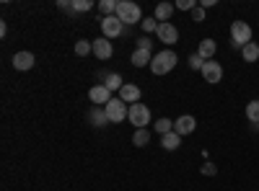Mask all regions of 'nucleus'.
Segmentation results:
<instances>
[{
	"instance_id": "nucleus-1",
	"label": "nucleus",
	"mask_w": 259,
	"mask_h": 191,
	"mask_svg": "<svg viewBox=\"0 0 259 191\" xmlns=\"http://www.w3.org/2000/svg\"><path fill=\"white\" fill-rule=\"evenodd\" d=\"M177 62H179V57H177L174 49H161V52L153 54V59H150V73L153 75H168L177 68Z\"/></svg>"
},
{
	"instance_id": "nucleus-2",
	"label": "nucleus",
	"mask_w": 259,
	"mask_h": 191,
	"mask_svg": "<svg viewBox=\"0 0 259 191\" xmlns=\"http://www.w3.org/2000/svg\"><path fill=\"white\" fill-rule=\"evenodd\" d=\"M122 24H143V11L138 3H133V0H119L117 3V13H114Z\"/></svg>"
},
{
	"instance_id": "nucleus-3",
	"label": "nucleus",
	"mask_w": 259,
	"mask_h": 191,
	"mask_svg": "<svg viewBox=\"0 0 259 191\" xmlns=\"http://www.w3.org/2000/svg\"><path fill=\"white\" fill-rule=\"evenodd\" d=\"M231 41H233V47H239V49H244L251 41V26L246 21H233L231 24Z\"/></svg>"
},
{
	"instance_id": "nucleus-4",
	"label": "nucleus",
	"mask_w": 259,
	"mask_h": 191,
	"mask_svg": "<svg viewBox=\"0 0 259 191\" xmlns=\"http://www.w3.org/2000/svg\"><path fill=\"white\" fill-rule=\"evenodd\" d=\"M104 111H106V116H109V124H119V121H124L130 116V106L117 96V98H112L109 103L104 106Z\"/></svg>"
},
{
	"instance_id": "nucleus-5",
	"label": "nucleus",
	"mask_w": 259,
	"mask_h": 191,
	"mask_svg": "<svg viewBox=\"0 0 259 191\" xmlns=\"http://www.w3.org/2000/svg\"><path fill=\"white\" fill-rule=\"evenodd\" d=\"M130 124H135V130H148L150 124V109L145 103H133L130 106Z\"/></svg>"
},
{
	"instance_id": "nucleus-6",
	"label": "nucleus",
	"mask_w": 259,
	"mask_h": 191,
	"mask_svg": "<svg viewBox=\"0 0 259 191\" xmlns=\"http://www.w3.org/2000/svg\"><path fill=\"white\" fill-rule=\"evenodd\" d=\"M101 34L106 39H117V36L124 34V24H122L117 16H104L101 18Z\"/></svg>"
},
{
	"instance_id": "nucleus-7",
	"label": "nucleus",
	"mask_w": 259,
	"mask_h": 191,
	"mask_svg": "<svg viewBox=\"0 0 259 191\" xmlns=\"http://www.w3.org/2000/svg\"><path fill=\"white\" fill-rule=\"evenodd\" d=\"M200 73H202L205 83H210V86H215V83L223 80V65H221V62H215V59H207Z\"/></svg>"
},
{
	"instance_id": "nucleus-8",
	"label": "nucleus",
	"mask_w": 259,
	"mask_h": 191,
	"mask_svg": "<svg viewBox=\"0 0 259 191\" xmlns=\"http://www.w3.org/2000/svg\"><path fill=\"white\" fill-rule=\"evenodd\" d=\"M156 36H158V41L161 44H166V47H171V44H177L179 41V29L171 24H158V31H156Z\"/></svg>"
},
{
	"instance_id": "nucleus-9",
	"label": "nucleus",
	"mask_w": 259,
	"mask_h": 191,
	"mask_svg": "<svg viewBox=\"0 0 259 191\" xmlns=\"http://www.w3.org/2000/svg\"><path fill=\"white\" fill-rule=\"evenodd\" d=\"M194 130H197V119H194L192 114H184V116H179V119L174 121V132H177L179 137H187V135H192Z\"/></svg>"
},
{
	"instance_id": "nucleus-10",
	"label": "nucleus",
	"mask_w": 259,
	"mask_h": 191,
	"mask_svg": "<svg viewBox=\"0 0 259 191\" xmlns=\"http://www.w3.org/2000/svg\"><path fill=\"white\" fill-rule=\"evenodd\" d=\"M140 96H143L140 86H133V83H124V86H122V91H119V98H122L127 106L140 103Z\"/></svg>"
},
{
	"instance_id": "nucleus-11",
	"label": "nucleus",
	"mask_w": 259,
	"mask_h": 191,
	"mask_svg": "<svg viewBox=\"0 0 259 191\" xmlns=\"http://www.w3.org/2000/svg\"><path fill=\"white\" fill-rule=\"evenodd\" d=\"M89 98H91V103H94V106H99V103H101V106H106V103L112 101V91L99 83V86H94V88L89 91Z\"/></svg>"
},
{
	"instance_id": "nucleus-12",
	"label": "nucleus",
	"mask_w": 259,
	"mask_h": 191,
	"mask_svg": "<svg viewBox=\"0 0 259 191\" xmlns=\"http://www.w3.org/2000/svg\"><path fill=\"white\" fill-rule=\"evenodd\" d=\"M94 54H96L99 59H109V57L114 54V47H112V41L106 39V36H99V39L94 41Z\"/></svg>"
},
{
	"instance_id": "nucleus-13",
	"label": "nucleus",
	"mask_w": 259,
	"mask_h": 191,
	"mask_svg": "<svg viewBox=\"0 0 259 191\" xmlns=\"http://www.w3.org/2000/svg\"><path fill=\"white\" fill-rule=\"evenodd\" d=\"M34 54L31 52H16L13 54V68L16 70H21V73H26V70H31L34 68Z\"/></svg>"
},
{
	"instance_id": "nucleus-14",
	"label": "nucleus",
	"mask_w": 259,
	"mask_h": 191,
	"mask_svg": "<svg viewBox=\"0 0 259 191\" xmlns=\"http://www.w3.org/2000/svg\"><path fill=\"white\" fill-rule=\"evenodd\" d=\"M215 52H218V44H215V39H202L200 41V47H197V54L207 62V59H212L215 57Z\"/></svg>"
},
{
	"instance_id": "nucleus-15",
	"label": "nucleus",
	"mask_w": 259,
	"mask_h": 191,
	"mask_svg": "<svg viewBox=\"0 0 259 191\" xmlns=\"http://www.w3.org/2000/svg\"><path fill=\"white\" fill-rule=\"evenodd\" d=\"M89 121H91L94 126H106V124H109V116H106V111L101 109V106H91Z\"/></svg>"
},
{
	"instance_id": "nucleus-16",
	"label": "nucleus",
	"mask_w": 259,
	"mask_h": 191,
	"mask_svg": "<svg viewBox=\"0 0 259 191\" xmlns=\"http://www.w3.org/2000/svg\"><path fill=\"white\" fill-rule=\"evenodd\" d=\"M150 59H153V52H145V49H135L133 57H130V62H133L135 68H150Z\"/></svg>"
},
{
	"instance_id": "nucleus-17",
	"label": "nucleus",
	"mask_w": 259,
	"mask_h": 191,
	"mask_svg": "<svg viewBox=\"0 0 259 191\" xmlns=\"http://www.w3.org/2000/svg\"><path fill=\"white\" fill-rule=\"evenodd\" d=\"M177 8L171 6V3H158L156 6V13H153V18L158 21V24H168V18H171V13H174Z\"/></svg>"
},
{
	"instance_id": "nucleus-18",
	"label": "nucleus",
	"mask_w": 259,
	"mask_h": 191,
	"mask_svg": "<svg viewBox=\"0 0 259 191\" xmlns=\"http://www.w3.org/2000/svg\"><path fill=\"white\" fill-rule=\"evenodd\" d=\"M179 145H182V137H179L177 132H168V135L161 137V147H163V150H168V153H171V150H177Z\"/></svg>"
},
{
	"instance_id": "nucleus-19",
	"label": "nucleus",
	"mask_w": 259,
	"mask_h": 191,
	"mask_svg": "<svg viewBox=\"0 0 259 191\" xmlns=\"http://www.w3.org/2000/svg\"><path fill=\"white\" fill-rule=\"evenodd\" d=\"M101 86H106V88H109V91L114 93V91H122L124 80H122V75H119V73H109V78H106V80L101 83Z\"/></svg>"
},
{
	"instance_id": "nucleus-20",
	"label": "nucleus",
	"mask_w": 259,
	"mask_h": 191,
	"mask_svg": "<svg viewBox=\"0 0 259 191\" xmlns=\"http://www.w3.org/2000/svg\"><path fill=\"white\" fill-rule=\"evenodd\" d=\"M241 57H244V62H256L259 59V44L256 41H249V44L241 49Z\"/></svg>"
},
{
	"instance_id": "nucleus-21",
	"label": "nucleus",
	"mask_w": 259,
	"mask_h": 191,
	"mask_svg": "<svg viewBox=\"0 0 259 191\" xmlns=\"http://www.w3.org/2000/svg\"><path fill=\"white\" fill-rule=\"evenodd\" d=\"M153 130L163 137V135H168V132H174V121H171V119H166V116H161L156 124H153Z\"/></svg>"
},
{
	"instance_id": "nucleus-22",
	"label": "nucleus",
	"mask_w": 259,
	"mask_h": 191,
	"mask_svg": "<svg viewBox=\"0 0 259 191\" xmlns=\"http://www.w3.org/2000/svg\"><path fill=\"white\" fill-rule=\"evenodd\" d=\"M94 52V41H85V39H78L75 41V54L78 57H89Z\"/></svg>"
},
{
	"instance_id": "nucleus-23",
	"label": "nucleus",
	"mask_w": 259,
	"mask_h": 191,
	"mask_svg": "<svg viewBox=\"0 0 259 191\" xmlns=\"http://www.w3.org/2000/svg\"><path fill=\"white\" fill-rule=\"evenodd\" d=\"M246 119L251 124H259V101H249L246 103Z\"/></svg>"
},
{
	"instance_id": "nucleus-24",
	"label": "nucleus",
	"mask_w": 259,
	"mask_h": 191,
	"mask_svg": "<svg viewBox=\"0 0 259 191\" xmlns=\"http://www.w3.org/2000/svg\"><path fill=\"white\" fill-rule=\"evenodd\" d=\"M148 142H150V132H148V130H135V135H133V145L145 147Z\"/></svg>"
},
{
	"instance_id": "nucleus-25",
	"label": "nucleus",
	"mask_w": 259,
	"mask_h": 191,
	"mask_svg": "<svg viewBox=\"0 0 259 191\" xmlns=\"http://www.w3.org/2000/svg\"><path fill=\"white\" fill-rule=\"evenodd\" d=\"M140 29L145 31V36H148V34H156V31H158V21H156L153 16H150V18H143V24H140Z\"/></svg>"
},
{
	"instance_id": "nucleus-26",
	"label": "nucleus",
	"mask_w": 259,
	"mask_h": 191,
	"mask_svg": "<svg viewBox=\"0 0 259 191\" xmlns=\"http://www.w3.org/2000/svg\"><path fill=\"white\" fill-rule=\"evenodd\" d=\"M99 11H101L104 16H114V13H117V0H101Z\"/></svg>"
},
{
	"instance_id": "nucleus-27",
	"label": "nucleus",
	"mask_w": 259,
	"mask_h": 191,
	"mask_svg": "<svg viewBox=\"0 0 259 191\" xmlns=\"http://www.w3.org/2000/svg\"><path fill=\"white\" fill-rule=\"evenodd\" d=\"M94 8V0H73V11L75 13H85Z\"/></svg>"
},
{
	"instance_id": "nucleus-28",
	"label": "nucleus",
	"mask_w": 259,
	"mask_h": 191,
	"mask_svg": "<svg viewBox=\"0 0 259 191\" xmlns=\"http://www.w3.org/2000/svg\"><path fill=\"white\" fill-rule=\"evenodd\" d=\"M197 6H200L197 0H177V3H174V8H177V11H194Z\"/></svg>"
},
{
	"instance_id": "nucleus-29",
	"label": "nucleus",
	"mask_w": 259,
	"mask_h": 191,
	"mask_svg": "<svg viewBox=\"0 0 259 191\" xmlns=\"http://www.w3.org/2000/svg\"><path fill=\"white\" fill-rule=\"evenodd\" d=\"M200 173H202V176H210V178H212V176H218V168H215V163L205 160V163L200 165Z\"/></svg>"
},
{
	"instance_id": "nucleus-30",
	"label": "nucleus",
	"mask_w": 259,
	"mask_h": 191,
	"mask_svg": "<svg viewBox=\"0 0 259 191\" xmlns=\"http://www.w3.org/2000/svg\"><path fill=\"white\" fill-rule=\"evenodd\" d=\"M187 62H189V68H192V70H202V65H205V59H202L197 52H194V54H192Z\"/></svg>"
},
{
	"instance_id": "nucleus-31",
	"label": "nucleus",
	"mask_w": 259,
	"mask_h": 191,
	"mask_svg": "<svg viewBox=\"0 0 259 191\" xmlns=\"http://www.w3.org/2000/svg\"><path fill=\"white\" fill-rule=\"evenodd\" d=\"M138 49L153 52V39H150V36H140V39H138Z\"/></svg>"
},
{
	"instance_id": "nucleus-32",
	"label": "nucleus",
	"mask_w": 259,
	"mask_h": 191,
	"mask_svg": "<svg viewBox=\"0 0 259 191\" xmlns=\"http://www.w3.org/2000/svg\"><path fill=\"white\" fill-rule=\"evenodd\" d=\"M192 21H194V24H202V21H205V8H200V6L194 8L192 11Z\"/></svg>"
},
{
	"instance_id": "nucleus-33",
	"label": "nucleus",
	"mask_w": 259,
	"mask_h": 191,
	"mask_svg": "<svg viewBox=\"0 0 259 191\" xmlns=\"http://www.w3.org/2000/svg\"><path fill=\"white\" fill-rule=\"evenodd\" d=\"M212 6H215V0H200V8H205V11L212 8Z\"/></svg>"
}]
</instances>
